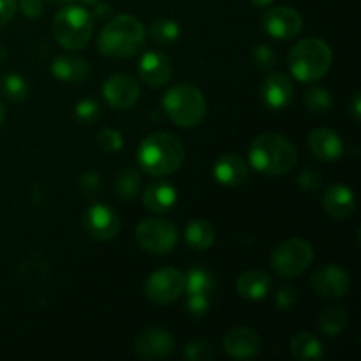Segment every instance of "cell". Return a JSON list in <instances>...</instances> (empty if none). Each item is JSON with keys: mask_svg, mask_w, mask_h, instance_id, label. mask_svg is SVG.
Masks as SVG:
<instances>
[{"mask_svg": "<svg viewBox=\"0 0 361 361\" xmlns=\"http://www.w3.org/2000/svg\"><path fill=\"white\" fill-rule=\"evenodd\" d=\"M99 115H101V108L92 99H83L74 108V116L81 123H94L99 118Z\"/></svg>", "mask_w": 361, "mask_h": 361, "instance_id": "33", "label": "cell"}, {"mask_svg": "<svg viewBox=\"0 0 361 361\" xmlns=\"http://www.w3.org/2000/svg\"><path fill=\"white\" fill-rule=\"evenodd\" d=\"M271 277L263 270L243 271L236 281V293L245 300H261L270 293Z\"/></svg>", "mask_w": 361, "mask_h": 361, "instance_id": "21", "label": "cell"}, {"mask_svg": "<svg viewBox=\"0 0 361 361\" xmlns=\"http://www.w3.org/2000/svg\"><path fill=\"white\" fill-rule=\"evenodd\" d=\"M349 324V312L342 305H328L321 310L317 326L326 337H338Z\"/></svg>", "mask_w": 361, "mask_h": 361, "instance_id": "25", "label": "cell"}, {"mask_svg": "<svg viewBox=\"0 0 361 361\" xmlns=\"http://www.w3.org/2000/svg\"><path fill=\"white\" fill-rule=\"evenodd\" d=\"M162 108L173 123L183 129L200 126L207 116V101L194 85L182 83L169 88L162 97Z\"/></svg>", "mask_w": 361, "mask_h": 361, "instance_id": "5", "label": "cell"}, {"mask_svg": "<svg viewBox=\"0 0 361 361\" xmlns=\"http://www.w3.org/2000/svg\"><path fill=\"white\" fill-rule=\"evenodd\" d=\"M261 27L268 35L281 41L296 37L302 32L303 20L298 11L288 6H277L268 9L261 18Z\"/></svg>", "mask_w": 361, "mask_h": 361, "instance_id": "10", "label": "cell"}, {"mask_svg": "<svg viewBox=\"0 0 361 361\" xmlns=\"http://www.w3.org/2000/svg\"><path fill=\"white\" fill-rule=\"evenodd\" d=\"M252 59H254V63L257 66V69L261 71H271L274 69L275 62H277V56H275L274 49H271L268 44L256 46L252 53Z\"/></svg>", "mask_w": 361, "mask_h": 361, "instance_id": "35", "label": "cell"}, {"mask_svg": "<svg viewBox=\"0 0 361 361\" xmlns=\"http://www.w3.org/2000/svg\"><path fill=\"white\" fill-rule=\"evenodd\" d=\"M18 11L16 0H0V27L9 23Z\"/></svg>", "mask_w": 361, "mask_h": 361, "instance_id": "40", "label": "cell"}, {"mask_svg": "<svg viewBox=\"0 0 361 361\" xmlns=\"http://www.w3.org/2000/svg\"><path fill=\"white\" fill-rule=\"evenodd\" d=\"M310 154L323 162L337 161L344 152L342 137L328 127H317L309 134Z\"/></svg>", "mask_w": 361, "mask_h": 361, "instance_id": "18", "label": "cell"}, {"mask_svg": "<svg viewBox=\"0 0 361 361\" xmlns=\"http://www.w3.org/2000/svg\"><path fill=\"white\" fill-rule=\"evenodd\" d=\"M249 162L268 176L288 175L298 162L296 147L279 133H263L250 143Z\"/></svg>", "mask_w": 361, "mask_h": 361, "instance_id": "1", "label": "cell"}, {"mask_svg": "<svg viewBox=\"0 0 361 361\" xmlns=\"http://www.w3.org/2000/svg\"><path fill=\"white\" fill-rule=\"evenodd\" d=\"M351 113L353 116H355V120L361 118V99L358 92H355V95H353L351 99Z\"/></svg>", "mask_w": 361, "mask_h": 361, "instance_id": "43", "label": "cell"}, {"mask_svg": "<svg viewBox=\"0 0 361 361\" xmlns=\"http://www.w3.org/2000/svg\"><path fill=\"white\" fill-rule=\"evenodd\" d=\"M185 150L175 134H148L137 148L136 161L145 173L152 176H169L182 166Z\"/></svg>", "mask_w": 361, "mask_h": 361, "instance_id": "2", "label": "cell"}, {"mask_svg": "<svg viewBox=\"0 0 361 361\" xmlns=\"http://www.w3.org/2000/svg\"><path fill=\"white\" fill-rule=\"evenodd\" d=\"M275 305L281 310H289L296 305L298 302V291L293 286H281L275 291Z\"/></svg>", "mask_w": 361, "mask_h": 361, "instance_id": "37", "label": "cell"}, {"mask_svg": "<svg viewBox=\"0 0 361 361\" xmlns=\"http://www.w3.org/2000/svg\"><path fill=\"white\" fill-rule=\"evenodd\" d=\"M176 200V189L169 182H154L147 187L143 194V203L148 210L155 212V214H162L175 207Z\"/></svg>", "mask_w": 361, "mask_h": 361, "instance_id": "23", "label": "cell"}, {"mask_svg": "<svg viewBox=\"0 0 361 361\" xmlns=\"http://www.w3.org/2000/svg\"><path fill=\"white\" fill-rule=\"evenodd\" d=\"M171 60L161 51H147L140 60V78L150 87H164L171 80Z\"/></svg>", "mask_w": 361, "mask_h": 361, "instance_id": "17", "label": "cell"}, {"mask_svg": "<svg viewBox=\"0 0 361 361\" xmlns=\"http://www.w3.org/2000/svg\"><path fill=\"white\" fill-rule=\"evenodd\" d=\"M303 102H305L307 109L310 113H316V115H323V113L330 111L331 108V97L326 88L323 87L309 88L303 95Z\"/></svg>", "mask_w": 361, "mask_h": 361, "instance_id": "30", "label": "cell"}, {"mask_svg": "<svg viewBox=\"0 0 361 361\" xmlns=\"http://www.w3.org/2000/svg\"><path fill=\"white\" fill-rule=\"evenodd\" d=\"M295 87L284 73H271L261 85V101L268 109H284L293 101Z\"/></svg>", "mask_w": 361, "mask_h": 361, "instance_id": "16", "label": "cell"}, {"mask_svg": "<svg viewBox=\"0 0 361 361\" xmlns=\"http://www.w3.org/2000/svg\"><path fill=\"white\" fill-rule=\"evenodd\" d=\"M97 145L101 150L104 152H111V154H115V152H118L120 148L123 147V137H122V133L116 129H104L99 133L97 136Z\"/></svg>", "mask_w": 361, "mask_h": 361, "instance_id": "34", "label": "cell"}, {"mask_svg": "<svg viewBox=\"0 0 361 361\" xmlns=\"http://www.w3.org/2000/svg\"><path fill=\"white\" fill-rule=\"evenodd\" d=\"M4 120H6V106H4V102L0 101V126H2Z\"/></svg>", "mask_w": 361, "mask_h": 361, "instance_id": "46", "label": "cell"}, {"mask_svg": "<svg viewBox=\"0 0 361 361\" xmlns=\"http://www.w3.org/2000/svg\"><path fill=\"white\" fill-rule=\"evenodd\" d=\"M289 351L298 361H317L324 356L323 344L310 331H298L289 342Z\"/></svg>", "mask_w": 361, "mask_h": 361, "instance_id": "24", "label": "cell"}, {"mask_svg": "<svg viewBox=\"0 0 361 361\" xmlns=\"http://www.w3.org/2000/svg\"><path fill=\"white\" fill-rule=\"evenodd\" d=\"M94 13H92V16L95 18V20H108L109 16H111V6L109 4H102V2H97L94 4Z\"/></svg>", "mask_w": 361, "mask_h": 361, "instance_id": "42", "label": "cell"}, {"mask_svg": "<svg viewBox=\"0 0 361 361\" xmlns=\"http://www.w3.org/2000/svg\"><path fill=\"white\" fill-rule=\"evenodd\" d=\"M187 312L196 317L204 316L208 312V296H189V300H187Z\"/></svg>", "mask_w": 361, "mask_h": 361, "instance_id": "38", "label": "cell"}, {"mask_svg": "<svg viewBox=\"0 0 361 361\" xmlns=\"http://www.w3.org/2000/svg\"><path fill=\"white\" fill-rule=\"evenodd\" d=\"M185 240L194 250H208L215 242V229L204 219H194L185 228Z\"/></svg>", "mask_w": 361, "mask_h": 361, "instance_id": "26", "label": "cell"}, {"mask_svg": "<svg viewBox=\"0 0 361 361\" xmlns=\"http://www.w3.org/2000/svg\"><path fill=\"white\" fill-rule=\"evenodd\" d=\"M2 94L13 102L25 101L28 95L27 81L20 74H7L2 81Z\"/></svg>", "mask_w": 361, "mask_h": 361, "instance_id": "31", "label": "cell"}, {"mask_svg": "<svg viewBox=\"0 0 361 361\" xmlns=\"http://www.w3.org/2000/svg\"><path fill=\"white\" fill-rule=\"evenodd\" d=\"M51 73L56 80L66 81V83H80L87 80L90 67L87 60L80 59L74 55H62L53 60Z\"/></svg>", "mask_w": 361, "mask_h": 361, "instance_id": "22", "label": "cell"}, {"mask_svg": "<svg viewBox=\"0 0 361 361\" xmlns=\"http://www.w3.org/2000/svg\"><path fill=\"white\" fill-rule=\"evenodd\" d=\"M310 286L323 298H342L351 288V275L338 264H324L314 271Z\"/></svg>", "mask_w": 361, "mask_h": 361, "instance_id": "12", "label": "cell"}, {"mask_svg": "<svg viewBox=\"0 0 361 361\" xmlns=\"http://www.w3.org/2000/svg\"><path fill=\"white\" fill-rule=\"evenodd\" d=\"M147 41V30L137 18L118 14L102 27L97 48L108 59H129L134 56Z\"/></svg>", "mask_w": 361, "mask_h": 361, "instance_id": "3", "label": "cell"}, {"mask_svg": "<svg viewBox=\"0 0 361 361\" xmlns=\"http://www.w3.org/2000/svg\"><path fill=\"white\" fill-rule=\"evenodd\" d=\"M175 351V337L159 326L145 328L134 338V353L141 360H164Z\"/></svg>", "mask_w": 361, "mask_h": 361, "instance_id": "11", "label": "cell"}, {"mask_svg": "<svg viewBox=\"0 0 361 361\" xmlns=\"http://www.w3.org/2000/svg\"><path fill=\"white\" fill-rule=\"evenodd\" d=\"M106 102L115 109H129L140 101V83L129 74H115L102 87Z\"/></svg>", "mask_w": 361, "mask_h": 361, "instance_id": "14", "label": "cell"}, {"mask_svg": "<svg viewBox=\"0 0 361 361\" xmlns=\"http://www.w3.org/2000/svg\"><path fill=\"white\" fill-rule=\"evenodd\" d=\"M80 185L87 194H95L99 190V187H101V176L94 171L85 173L80 178Z\"/></svg>", "mask_w": 361, "mask_h": 361, "instance_id": "39", "label": "cell"}, {"mask_svg": "<svg viewBox=\"0 0 361 361\" xmlns=\"http://www.w3.org/2000/svg\"><path fill=\"white\" fill-rule=\"evenodd\" d=\"M51 32L62 48L73 51L81 49L90 42L94 34V16L85 7L71 4L55 14Z\"/></svg>", "mask_w": 361, "mask_h": 361, "instance_id": "6", "label": "cell"}, {"mask_svg": "<svg viewBox=\"0 0 361 361\" xmlns=\"http://www.w3.org/2000/svg\"><path fill=\"white\" fill-rule=\"evenodd\" d=\"M63 4H83V6H92V4H97L99 0H60Z\"/></svg>", "mask_w": 361, "mask_h": 361, "instance_id": "44", "label": "cell"}, {"mask_svg": "<svg viewBox=\"0 0 361 361\" xmlns=\"http://www.w3.org/2000/svg\"><path fill=\"white\" fill-rule=\"evenodd\" d=\"M180 32L182 30H180L178 21L171 20V18H159L152 23L150 37L159 44H171L180 37Z\"/></svg>", "mask_w": 361, "mask_h": 361, "instance_id": "28", "label": "cell"}, {"mask_svg": "<svg viewBox=\"0 0 361 361\" xmlns=\"http://www.w3.org/2000/svg\"><path fill=\"white\" fill-rule=\"evenodd\" d=\"M214 178L226 187H236L249 178V164L240 155H222L214 164Z\"/></svg>", "mask_w": 361, "mask_h": 361, "instance_id": "20", "label": "cell"}, {"mask_svg": "<svg viewBox=\"0 0 361 361\" xmlns=\"http://www.w3.org/2000/svg\"><path fill=\"white\" fill-rule=\"evenodd\" d=\"M222 348H224L226 355L233 360H252L259 353V335L252 328H233L226 334L224 341H222Z\"/></svg>", "mask_w": 361, "mask_h": 361, "instance_id": "15", "label": "cell"}, {"mask_svg": "<svg viewBox=\"0 0 361 361\" xmlns=\"http://www.w3.org/2000/svg\"><path fill=\"white\" fill-rule=\"evenodd\" d=\"M83 226L92 238L99 242L113 240L120 231V217L108 204L94 203L83 217Z\"/></svg>", "mask_w": 361, "mask_h": 361, "instance_id": "13", "label": "cell"}, {"mask_svg": "<svg viewBox=\"0 0 361 361\" xmlns=\"http://www.w3.org/2000/svg\"><path fill=\"white\" fill-rule=\"evenodd\" d=\"M140 173L134 168H126L116 175L115 190L118 194V197H122V200H133V197H136V194L140 192Z\"/></svg>", "mask_w": 361, "mask_h": 361, "instance_id": "29", "label": "cell"}, {"mask_svg": "<svg viewBox=\"0 0 361 361\" xmlns=\"http://www.w3.org/2000/svg\"><path fill=\"white\" fill-rule=\"evenodd\" d=\"M6 56H7V49L4 48V46H0V62H2V60H6Z\"/></svg>", "mask_w": 361, "mask_h": 361, "instance_id": "47", "label": "cell"}, {"mask_svg": "<svg viewBox=\"0 0 361 361\" xmlns=\"http://www.w3.org/2000/svg\"><path fill=\"white\" fill-rule=\"evenodd\" d=\"M215 289V277L204 268H190L185 274V293L189 296H208Z\"/></svg>", "mask_w": 361, "mask_h": 361, "instance_id": "27", "label": "cell"}, {"mask_svg": "<svg viewBox=\"0 0 361 361\" xmlns=\"http://www.w3.org/2000/svg\"><path fill=\"white\" fill-rule=\"evenodd\" d=\"M334 53L319 37H307L296 42L288 55L293 78L302 83H316L330 71Z\"/></svg>", "mask_w": 361, "mask_h": 361, "instance_id": "4", "label": "cell"}, {"mask_svg": "<svg viewBox=\"0 0 361 361\" xmlns=\"http://www.w3.org/2000/svg\"><path fill=\"white\" fill-rule=\"evenodd\" d=\"M323 208L330 217L337 219V221H344V219L351 217L356 210V196L348 185H337L328 187V190L323 196Z\"/></svg>", "mask_w": 361, "mask_h": 361, "instance_id": "19", "label": "cell"}, {"mask_svg": "<svg viewBox=\"0 0 361 361\" xmlns=\"http://www.w3.org/2000/svg\"><path fill=\"white\" fill-rule=\"evenodd\" d=\"M314 261V249L307 240L288 238L277 243L271 250L270 263L277 275L293 279L302 275Z\"/></svg>", "mask_w": 361, "mask_h": 361, "instance_id": "7", "label": "cell"}, {"mask_svg": "<svg viewBox=\"0 0 361 361\" xmlns=\"http://www.w3.org/2000/svg\"><path fill=\"white\" fill-rule=\"evenodd\" d=\"M183 355L190 361H210L215 358V349L207 341H190L183 348Z\"/></svg>", "mask_w": 361, "mask_h": 361, "instance_id": "32", "label": "cell"}, {"mask_svg": "<svg viewBox=\"0 0 361 361\" xmlns=\"http://www.w3.org/2000/svg\"><path fill=\"white\" fill-rule=\"evenodd\" d=\"M20 7L25 16L30 20H35L42 14V0H20Z\"/></svg>", "mask_w": 361, "mask_h": 361, "instance_id": "41", "label": "cell"}, {"mask_svg": "<svg viewBox=\"0 0 361 361\" xmlns=\"http://www.w3.org/2000/svg\"><path fill=\"white\" fill-rule=\"evenodd\" d=\"M185 293V274L178 268L155 270L145 282V295L155 305H169Z\"/></svg>", "mask_w": 361, "mask_h": 361, "instance_id": "9", "label": "cell"}, {"mask_svg": "<svg viewBox=\"0 0 361 361\" xmlns=\"http://www.w3.org/2000/svg\"><path fill=\"white\" fill-rule=\"evenodd\" d=\"M250 2H252L256 7H267V6H270L274 0H250Z\"/></svg>", "mask_w": 361, "mask_h": 361, "instance_id": "45", "label": "cell"}, {"mask_svg": "<svg viewBox=\"0 0 361 361\" xmlns=\"http://www.w3.org/2000/svg\"><path fill=\"white\" fill-rule=\"evenodd\" d=\"M298 185L307 192H316L323 185V175L316 168H305L298 176Z\"/></svg>", "mask_w": 361, "mask_h": 361, "instance_id": "36", "label": "cell"}, {"mask_svg": "<svg viewBox=\"0 0 361 361\" xmlns=\"http://www.w3.org/2000/svg\"><path fill=\"white\" fill-rule=\"evenodd\" d=\"M134 238L145 252L162 256L175 249L178 242V229L171 221H166V219H145L137 224Z\"/></svg>", "mask_w": 361, "mask_h": 361, "instance_id": "8", "label": "cell"}]
</instances>
